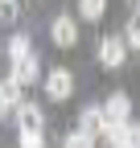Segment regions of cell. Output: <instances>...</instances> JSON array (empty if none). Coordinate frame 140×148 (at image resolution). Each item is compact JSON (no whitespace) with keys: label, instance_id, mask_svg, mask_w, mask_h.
Masks as SVG:
<instances>
[{"label":"cell","instance_id":"obj_7","mask_svg":"<svg viewBox=\"0 0 140 148\" xmlns=\"http://www.w3.org/2000/svg\"><path fill=\"white\" fill-rule=\"evenodd\" d=\"M78 132L91 136V140H99L103 132H107V115H103V107H82V115H78Z\"/></svg>","mask_w":140,"mask_h":148},{"label":"cell","instance_id":"obj_15","mask_svg":"<svg viewBox=\"0 0 140 148\" xmlns=\"http://www.w3.org/2000/svg\"><path fill=\"white\" fill-rule=\"evenodd\" d=\"M136 21H140V0H136Z\"/></svg>","mask_w":140,"mask_h":148},{"label":"cell","instance_id":"obj_16","mask_svg":"<svg viewBox=\"0 0 140 148\" xmlns=\"http://www.w3.org/2000/svg\"><path fill=\"white\" fill-rule=\"evenodd\" d=\"M111 148H132V144H111Z\"/></svg>","mask_w":140,"mask_h":148},{"label":"cell","instance_id":"obj_10","mask_svg":"<svg viewBox=\"0 0 140 148\" xmlns=\"http://www.w3.org/2000/svg\"><path fill=\"white\" fill-rule=\"evenodd\" d=\"M103 8H107V0H78V16L82 21H99Z\"/></svg>","mask_w":140,"mask_h":148},{"label":"cell","instance_id":"obj_12","mask_svg":"<svg viewBox=\"0 0 140 148\" xmlns=\"http://www.w3.org/2000/svg\"><path fill=\"white\" fill-rule=\"evenodd\" d=\"M124 41H128L132 49H140V21H136V16L128 21V29H124Z\"/></svg>","mask_w":140,"mask_h":148},{"label":"cell","instance_id":"obj_9","mask_svg":"<svg viewBox=\"0 0 140 148\" xmlns=\"http://www.w3.org/2000/svg\"><path fill=\"white\" fill-rule=\"evenodd\" d=\"M4 49H8L12 62H21V58H29V53H33V41H29V33H12Z\"/></svg>","mask_w":140,"mask_h":148},{"label":"cell","instance_id":"obj_2","mask_svg":"<svg viewBox=\"0 0 140 148\" xmlns=\"http://www.w3.org/2000/svg\"><path fill=\"white\" fill-rule=\"evenodd\" d=\"M103 115H107V132H111V127L132 123V99L124 95V90H111V99L103 103ZM107 132H103V136H107Z\"/></svg>","mask_w":140,"mask_h":148},{"label":"cell","instance_id":"obj_6","mask_svg":"<svg viewBox=\"0 0 140 148\" xmlns=\"http://www.w3.org/2000/svg\"><path fill=\"white\" fill-rule=\"evenodd\" d=\"M8 78L16 82V86H29V82H41V62H37V53H29V58H21V62H12V74Z\"/></svg>","mask_w":140,"mask_h":148},{"label":"cell","instance_id":"obj_3","mask_svg":"<svg viewBox=\"0 0 140 148\" xmlns=\"http://www.w3.org/2000/svg\"><path fill=\"white\" fill-rule=\"evenodd\" d=\"M124 58H128V41H124V37H103V41H99V62L107 70H119Z\"/></svg>","mask_w":140,"mask_h":148},{"label":"cell","instance_id":"obj_11","mask_svg":"<svg viewBox=\"0 0 140 148\" xmlns=\"http://www.w3.org/2000/svg\"><path fill=\"white\" fill-rule=\"evenodd\" d=\"M62 148H95V140H91V136H82V132H70V136L62 140Z\"/></svg>","mask_w":140,"mask_h":148},{"label":"cell","instance_id":"obj_14","mask_svg":"<svg viewBox=\"0 0 140 148\" xmlns=\"http://www.w3.org/2000/svg\"><path fill=\"white\" fill-rule=\"evenodd\" d=\"M119 144H132V148H140V123H124V140Z\"/></svg>","mask_w":140,"mask_h":148},{"label":"cell","instance_id":"obj_4","mask_svg":"<svg viewBox=\"0 0 140 148\" xmlns=\"http://www.w3.org/2000/svg\"><path fill=\"white\" fill-rule=\"evenodd\" d=\"M49 37H54V45H62V49H70L78 41V21L70 12H62V16H54V25H49Z\"/></svg>","mask_w":140,"mask_h":148},{"label":"cell","instance_id":"obj_13","mask_svg":"<svg viewBox=\"0 0 140 148\" xmlns=\"http://www.w3.org/2000/svg\"><path fill=\"white\" fill-rule=\"evenodd\" d=\"M21 148H45V132H21Z\"/></svg>","mask_w":140,"mask_h":148},{"label":"cell","instance_id":"obj_5","mask_svg":"<svg viewBox=\"0 0 140 148\" xmlns=\"http://www.w3.org/2000/svg\"><path fill=\"white\" fill-rule=\"evenodd\" d=\"M12 115H16V132H45V115L37 103H21Z\"/></svg>","mask_w":140,"mask_h":148},{"label":"cell","instance_id":"obj_8","mask_svg":"<svg viewBox=\"0 0 140 148\" xmlns=\"http://www.w3.org/2000/svg\"><path fill=\"white\" fill-rule=\"evenodd\" d=\"M21 103H25V99H21V86H16L12 78H0V119H4V115H12Z\"/></svg>","mask_w":140,"mask_h":148},{"label":"cell","instance_id":"obj_1","mask_svg":"<svg viewBox=\"0 0 140 148\" xmlns=\"http://www.w3.org/2000/svg\"><path fill=\"white\" fill-rule=\"evenodd\" d=\"M41 86H45V95L54 99V103H66L70 95H74V74H70L66 66H54V70L41 78Z\"/></svg>","mask_w":140,"mask_h":148}]
</instances>
